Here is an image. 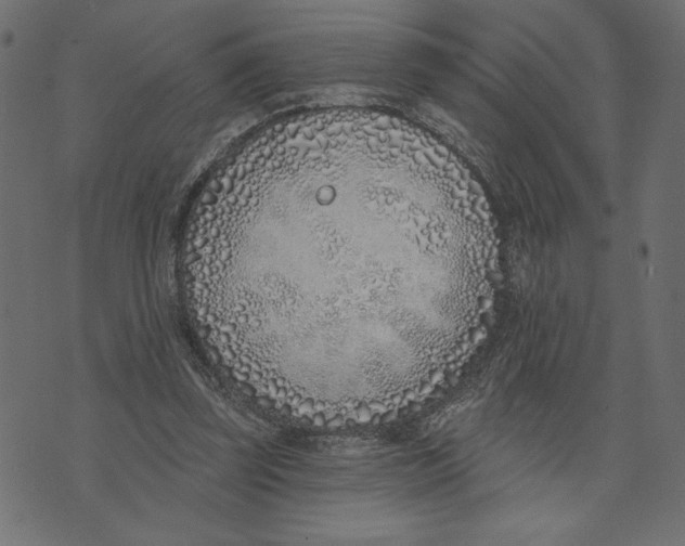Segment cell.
I'll return each mask as SVG.
<instances>
[{
	"mask_svg": "<svg viewBox=\"0 0 685 546\" xmlns=\"http://www.w3.org/2000/svg\"><path fill=\"white\" fill-rule=\"evenodd\" d=\"M228 262L275 264L301 333L357 347L417 333L466 303L484 271L456 213L391 178L349 168L285 183L231 225Z\"/></svg>",
	"mask_w": 685,
	"mask_h": 546,
	"instance_id": "obj_1",
	"label": "cell"
}]
</instances>
